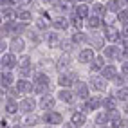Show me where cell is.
Instances as JSON below:
<instances>
[{
  "label": "cell",
  "mask_w": 128,
  "mask_h": 128,
  "mask_svg": "<svg viewBox=\"0 0 128 128\" xmlns=\"http://www.w3.org/2000/svg\"><path fill=\"white\" fill-rule=\"evenodd\" d=\"M78 81V74L74 70H69V72H60L58 76V87L60 88H70L76 85Z\"/></svg>",
  "instance_id": "1"
},
{
  "label": "cell",
  "mask_w": 128,
  "mask_h": 128,
  "mask_svg": "<svg viewBox=\"0 0 128 128\" xmlns=\"http://www.w3.org/2000/svg\"><path fill=\"white\" fill-rule=\"evenodd\" d=\"M98 110H103V98H99V96H92V98H88V99L83 103L81 112H85V114L94 112V114H96Z\"/></svg>",
  "instance_id": "2"
},
{
  "label": "cell",
  "mask_w": 128,
  "mask_h": 128,
  "mask_svg": "<svg viewBox=\"0 0 128 128\" xmlns=\"http://www.w3.org/2000/svg\"><path fill=\"white\" fill-rule=\"evenodd\" d=\"M0 63H2V70H13L18 67L20 60L16 58L14 52H11V50H7V52L2 54V58H0Z\"/></svg>",
  "instance_id": "3"
},
{
  "label": "cell",
  "mask_w": 128,
  "mask_h": 128,
  "mask_svg": "<svg viewBox=\"0 0 128 128\" xmlns=\"http://www.w3.org/2000/svg\"><path fill=\"white\" fill-rule=\"evenodd\" d=\"M18 105H20V112L27 116V114H32L38 108V101L32 96H24V98H20Z\"/></svg>",
  "instance_id": "4"
},
{
  "label": "cell",
  "mask_w": 128,
  "mask_h": 128,
  "mask_svg": "<svg viewBox=\"0 0 128 128\" xmlns=\"http://www.w3.org/2000/svg\"><path fill=\"white\" fill-rule=\"evenodd\" d=\"M42 123L45 124H50V126H62L65 121H63V114L56 112V110H49V112H44V116H42Z\"/></svg>",
  "instance_id": "5"
},
{
  "label": "cell",
  "mask_w": 128,
  "mask_h": 128,
  "mask_svg": "<svg viewBox=\"0 0 128 128\" xmlns=\"http://www.w3.org/2000/svg\"><path fill=\"white\" fill-rule=\"evenodd\" d=\"M90 88L94 92H106L108 90V81L103 78L101 74H92L90 76Z\"/></svg>",
  "instance_id": "6"
},
{
  "label": "cell",
  "mask_w": 128,
  "mask_h": 128,
  "mask_svg": "<svg viewBox=\"0 0 128 128\" xmlns=\"http://www.w3.org/2000/svg\"><path fill=\"white\" fill-rule=\"evenodd\" d=\"M74 94H76V98L87 101L90 98V83H85V81L78 80L76 85H74Z\"/></svg>",
  "instance_id": "7"
},
{
  "label": "cell",
  "mask_w": 128,
  "mask_h": 128,
  "mask_svg": "<svg viewBox=\"0 0 128 128\" xmlns=\"http://www.w3.org/2000/svg\"><path fill=\"white\" fill-rule=\"evenodd\" d=\"M101 54H103L105 58H108V60H121L123 47H119L117 44H108V45H105V49H103Z\"/></svg>",
  "instance_id": "8"
},
{
  "label": "cell",
  "mask_w": 128,
  "mask_h": 128,
  "mask_svg": "<svg viewBox=\"0 0 128 128\" xmlns=\"http://www.w3.org/2000/svg\"><path fill=\"white\" fill-rule=\"evenodd\" d=\"M38 106L44 110V112H49V110H54L56 106V96H52V94H44V96H40L38 99Z\"/></svg>",
  "instance_id": "9"
},
{
  "label": "cell",
  "mask_w": 128,
  "mask_h": 128,
  "mask_svg": "<svg viewBox=\"0 0 128 128\" xmlns=\"http://www.w3.org/2000/svg\"><path fill=\"white\" fill-rule=\"evenodd\" d=\"M14 88L18 90L20 94H24V96H29V94L34 92V83L29 81V80H25V78H18L14 83Z\"/></svg>",
  "instance_id": "10"
},
{
  "label": "cell",
  "mask_w": 128,
  "mask_h": 128,
  "mask_svg": "<svg viewBox=\"0 0 128 128\" xmlns=\"http://www.w3.org/2000/svg\"><path fill=\"white\" fill-rule=\"evenodd\" d=\"M98 54L94 52V49L92 47H85V49H80V52H78V63L81 65H90L94 62V58H96Z\"/></svg>",
  "instance_id": "11"
},
{
  "label": "cell",
  "mask_w": 128,
  "mask_h": 128,
  "mask_svg": "<svg viewBox=\"0 0 128 128\" xmlns=\"http://www.w3.org/2000/svg\"><path fill=\"white\" fill-rule=\"evenodd\" d=\"M103 36H105L106 42H110V44H117V42H121V31H119L116 25H105Z\"/></svg>",
  "instance_id": "12"
},
{
  "label": "cell",
  "mask_w": 128,
  "mask_h": 128,
  "mask_svg": "<svg viewBox=\"0 0 128 128\" xmlns=\"http://www.w3.org/2000/svg\"><path fill=\"white\" fill-rule=\"evenodd\" d=\"M45 42H47V47L49 49H62L63 38L58 34V31H50V32L45 34Z\"/></svg>",
  "instance_id": "13"
},
{
  "label": "cell",
  "mask_w": 128,
  "mask_h": 128,
  "mask_svg": "<svg viewBox=\"0 0 128 128\" xmlns=\"http://www.w3.org/2000/svg\"><path fill=\"white\" fill-rule=\"evenodd\" d=\"M9 50L14 54H22L25 50V40L22 36H13L9 40Z\"/></svg>",
  "instance_id": "14"
},
{
  "label": "cell",
  "mask_w": 128,
  "mask_h": 128,
  "mask_svg": "<svg viewBox=\"0 0 128 128\" xmlns=\"http://www.w3.org/2000/svg\"><path fill=\"white\" fill-rule=\"evenodd\" d=\"M99 74L103 76V78H105L106 81H114V80H116L121 72H119V69H117V67H116L114 63H106V65H105V69L101 70Z\"/></svg>",
  "instance_id": "15"
},
{
  "label": "cell",
  "mask_w": 128,
  "mask_h": 128,
  "mask_svg": "<svg viewBox=\"0 0 128 128\" xmlns=\"http://www.w3.org/2000/svg\"><path fill=\"white\" fill-rule=\"evenodd\" d=\"M70 27V20L65 14H58L56 18H52V29L54 31H67Z\"/></svg>",
  "instance_id": "16"
},
{
  "label": "cell",
  "mask_w": 128,
  "mask_h": 128,
  "mask_svg": "<svg viewBox=\"0 0 128 128\" xmlns=\"http://www.w3.org/2000/svg\"><path fill=\"white\" fill-rule=\"evenodd\" d=\"M58 70L60 72H69V70H72V58H70V54H62L58 58Z\"/></svg>",
  "instance_id": "17"
},
{
  "label": "cell",
  "mask_w": 128,
  "mask_h": 128,
  "mask_svg": "<svg viewBox=\"0 0 128 128\" xmlns=\"http://www.w3.org/2000/svg\"><path fill=\"white\" fill-rule=\"evenodd\" d=\"M88 45L96 50V49H105V36L103 34H98V32H94V34H88Z\"/></svg>",
  "instance_id": "18"
},
{
  "label": "cell",
  "mask_w": 128,
  "mask_h": 128,
  "mask_svg": "<svg viewBox=\"0 0 128 128\" xmlns=\"http://www.w3.org/2000/svg\"><path fill=\"white\" fill-rule=\"evenodd\" d=\"M105 56L103 54H98L96 58H94V62L88 65V70L92 72V74H98V72H101V70H103L105 69Z\"/></svg>",
  "instance_id": "19"
},
{
  "label": "cell",
  "mask_w": 128,
  "mask_h": 128,
  "mask_svg": "<svg viewBox=\"0 0 128 128\" xmlns=\"http://www.w3.org/2000/svg\"><path fill=\"white\" fill-rule=\"evenodd\" d=\"M2 20L4 22H18V9L16 7H2Z\"/></svg>",
  "instance_id": "20"
},
{
  "label": "cell",
  "mask_w": 128,
  "mask_h": 128,
  "mask_svg": "<svg viewBox=\"0 0 128 128\" xmlns=\"http://www.w3.org/2000/svg\"><path fill=\"white\" fill-rule=\"evenodd\" d=\"M56 99L63 101V103H72V101L76 99V94H74V90H70V88H60V90L56 92Z\"/></svg>",
  "instance_id": "21"
},
{
  "label": "cell",
  "mask_w": 128,
  "mask_h": 128,
  "mask_svg": "<svg viewBox=\"0 0 128 128\" xmlns=\"http://www.w3.org/2000/svg\"><path fill=\"white\" fill-rule=\"evenodd\" d=\"M90 11H92V14L101 16V18H105V16H106V13H108V9H106V4L99 2V0H96V2H92V4H90Z\"/></svg>",
  "instance_id": "22"
},
{
  "label": "cell",
  "mask_w": 128,
  "mask_h": 128,
  "mask_svg": "<svg viewBox=\"0 0 128 128\" xmlns=\"http://www.w3.org/2000/svg\"><path fill=\"white\" fill-rule=\"evenodd\" d=\"M4 112L6 114H9V116H14V114H18L20 112V105H18V101L16 99H7L4 101Z\"/></svg>",
  "instance_id": "23"
},
{
  "label": "cell",
  "mask_w": 128,
  "mask_h": 128,
  "mask_svg": "<svg viewBox=\"0 0 128 128\" xmlns=\"http://www.w3.org/2000/svg\"><path fill=\"white\" fill-rule=\"evenodd\" d=\"M16 83V76L13 70H2V88H11Z\"/></svg>",
  "instance_id": "24"
},
{
  "label": "cell",
  "mask_w": 128,
  "mask_h": 128,
  "mask_svg": "<svg viewBox=\"0 0 128 128\" xmlns=\"http://www.w3.org/2000/svg\"><path fill=\"white\" fill-rule=\"evenodd\" d=\"M70 123L74 124V128H83L85 126V123H87V114L85 112H74L72 116H70Z\"/></svg>",
  "instance_id": "25"
},
{
  "label": "cell",
  "mask_w": 128,
  "mask_h": 128,
  "mask_svg": "<svg viewBox=\"0 0 128 128\" xmlns=\"http://www.w3.org/2000/svg\"><path fill=\"white\" fill-rule=\"evenodd\" d=\"M78 16H81L83 20H87L88 16L92 14V11H90V6L88 4H74V9H72Z\"/></svg>",
  "instance_id": "26"
},
{
  "label": "cell",
  "mask_w": 128,
  "mask_h": 128,
  "mask_svg": "<svg viewBox=\"0 0 128 128\" xmlns=\"http://www.w3.org/2000/svg\"><path fill=\"white\" fill-rule=\"evenodd\" d=\"M34 25L40 31H47L49 27H52V20H50L49 16H45V14H40L38 18H34Z\"/></svg>",
  "instance_id": "27"
},
{
  "label": "cell",
  "mask_w": 128,
  "mask_h": 128,
  "mask_svg": "<svg viewBox=\"0 0 128 128\" xmlns=\"http://www.w3.org/2000/svg\"><path fill=\"white\" fill-rule=\"evenodd\" d=\"M52 7H54L58 13H62V14H65L67 11L74 9V6L69 2V0H54V2H52Z\"/></svg>",
  "instance_id": "28"
},
{
  "label": "cell",
  "mask_w": 128,
  "mask_h": 128,
  "mask_svg": "<svg viewBox=\"0 0 128 128\" xmlns=\"http://www.w3.org/2000/svg\"><path fill=\"white\" fill-rule=\"evenodd\" d=\"M32 83H34V85H45V87H49V85H50V78H49L47 72L38 70V72L32 74Z\"/></svg>",
  "instance_id": "29"
},
{
  "label": "cell",
  "mask_w": 128,
  "mask_h": 128,
  "mask_svg": "<svg viewBox=\"0 0 128 128\" xmlns=\"http://www.w3.org/2000/svg\"><path fill=\"white\" fill-rule=\"evenodd\" d=\"M94 123H96L98 126H106L110 123L108 112H106V110H98V112L94 114Z\"/></svg>",
  "instance_id": "30"
},
{
  "label": "cell",
  "mask_w": 128,
  "mask_h": 128,
  "mask_svg": "<svg viewBox=\"0 0 128 128\" xmlns=\"http://www.w3.org/2000/svg\"><path fill=\"white\" fill-rule=\"evenodd\" d=\"M117 96L116 94H112V96H106L105 99H103V110H106V112H110V110H116V108H119V105H117Z\"/></svg>",
  "instance_id": "31"
},
{
  "label": "cell",
  "mask_w": 128,
  "mask_h": 128,
  "mask_svg": "<svg viewBox=\"0 0 128 128\" xmlns=\"http://www.w3.org/2000/svg\"><path fill=\"white\" fill-rule=\"evenodd\" d=\"M70 42L74 45H81V44H88V34L85 31H74V34L70 36Z\"/></svg>",
  "instance_id": "32"
},
{
  "label": "cell",
  "mask_w": 128,
  "mask_h": 128,
  "mask_svg": "<svg viewBox=\"0 0 128 128\" xmlns=\"http://www.w3.org/2000/svg\"><path fill=\"white\" fill-rule=\"evenodd\" d=\"M105 22L101 20V16H96V14H90L87 20H85V25H87L88 29H92V31H96V29H99L101 25H103Z\"/></svg>",
  "instance_id": "33"
},
{
  "label": "cell",
  "mask_w": 128,
  "mask_h": 128,
  "mask_svg": "<svg viewBox=\"0 0 128 128\" xmlns=\"http://www.w3.org/2000/svg\"><path fill=\"white\" fill-rule=\"evenodd\" d=\"M38 123H42V117H38V116H34V114H27L24 117V121H22V124L25 126V128H34Z\"/></svg>",
  "instance_id": "34"
},
{
  "label": "cell",
  "mask_w": 128,
  "mask_h": 128,
  "mask_svg": "<svg viewBox=\"0 0 128 128\" xmlns=\"http://www.w3.org/2000/svg\"><path fill=\"white\" fill-rule=\"evenodd\" d=\"M106 9H108V13L117 14L119 11H123L124 7H123V4H121V0H108V2H106Z\"/></svg>",
  "instance_id": "35"
},
{
  "label": "cell",
  "mask_w": 128,
  "mask_h": 128,
  "mask_svg": "<svg viewBox=\"0 0 128 128\" xmlns=\"http://www.w3.org/2000/svg\"><path fill=\"white\" fill-rule=\"evenodd\" d=\"M69 20H70V25L74 27V31H81V29H83L85 22H83V18H81V16H78L74 11H72V16H70Z\"/></svg>",
  "instance_id": "36"
},
{
  "label": "cell",
  "mask_w": 128,
  "mask_h": 128,
  "mask_svg": "<svg viewBox=\"0 0 128 128\" xmlns=\"http://www.w3.org/2000/svg\"><path fill=\"white\" fill-rule=\"evenodd\" d=\"M32 18V11L31 9H18V22H24V24H29Z\"/></svg>",
  "instance_id": "37"
},
{
  "label": "cell",
  "mask_w": 128,
  "mask_h": 128,
  "mask_svg": "<svg viewBox=\"0 0 128 128\" xmlns=\"http://www.w3.org/2000/svg\"><path fill=\"white\" fill-rule=\"evenodd\" d=\"M116 96H117V99H119V101H123V103H128V87L124 85V87L117 88Z\"/></svg>",
  "instance_id": "38"
},
{
  "label": "cell",
  "mask_w": 128,
  "mask_h": 128,
  "mask_svg": "<svg viewBox=\"0 0 128 128\" xmlns=\"http://www.w3.org/2000/svg\"><path fill=\"white\" fill-rule=\"evenodd\" d=\"M32 60H31V56H22L20 58V63H18V69H29V70H32Z\"/></svg>",
  "instance_id": "39"
},
{
  "label": "cell",
  "mask_w": 128,
  "mask_h": 128,
  "mask_svg": "<svg viewBox=\"0 0 128 128\" xmlns=\"http://www.w3.org/2000/svg\"><path fill=\"white\" fill-rule=\"evenodd\" d=\"M116 20L119 22L124 27V25H128V9H123V11H119L117 14H116Z\"/></svg>",
  "instance_id": "40"
},
{
  "label": "cell",
  "mask_w": 128,
  "mask_h": 128,
  "mask_svg": "<svg viewBox=\"0 0 128 128\" xmlns=\"http://www.w3.org/2000/svg\"><path fill=\"white\" fill-rule=\"evenodd\" d=\"M62 49H63V52H65V54H70V50L74 49V44H72V42H67V40H63Z\"/></svg>",
  "instance_id": "41"
},
{
  "label": "cell",
  "mask_w": 128,
  "mask_h": 128,
  "mask_svg": "<svg viewBox=\"0 0 128 128\" xmlns=\"http://www.w3.org/2000/svg\"><path fill=\"white\" fill-rule=\"evenodd\" d=\"M27 34H29V40L34 42V44H40V42H42V36L38 34V31H29Z\"/></svg>",
  "instance_id": "42"
},
{
  "label": "cell",
  "mask_w": 128,
  "mask_h": 128,
  "mask_svg": "<svg viewBox=\"0 0 128 128\" xmlns=\"http://www.w3.org/2000/svg\"><path fill=\"white\" fill-rule=\"evenodd\" d=\"M119 72H121L123 76H128V60L121 62V65H119Z\"/></svg>",
  "instance_id": "43"
},
{
  "label": "cell",
  "mask_w": 128,
  "mask_h": 128,
  "mask_svg": "<svg viewBox=\"0 0 128 128\" xmlns=\"http://www.w3.org/2000/svg\"><path fill=\"white\" fill-rule=\"evenodd\" d=\"M112 83L116 85V87H119V88H121V87H124V76H123V74H119V76H117V78H116Z\"/></svg>",
  "instance_id": "44"
},
{
  "label": "cell",
  "mask_w": 128,
  "mask_h": 128,
  "mask_svg": "<svg viewBox=\"0 0 128 128\" xmlns=\"http://www.w3.org/2000/svg\"><path fill=\"white\" fill-rule=\"evenodd\" d=\"M121 40H128V25L121 29Z\"/></svg>",
  "instance_id": "45"
},
{
  "label": "cell",
  "mask_w": 128,
  "mask_h": 128,
  "mask_svg": "<svg viewBox=\"0 0 128 128\" xmlns=\"http://www.w3.org/2000/svg\"><path fill=\"white\" fill-rule=\"evenodd\" d=\"M62 128H74V124H72L70 121H67V123H63V124H62Z\"/></svg>",
  "instance_id": "46"
},
{
  "label": "cell",
  "mask_w": 128,
  "mask_h": 128,
  "mask_svg": "<svg viewBox=\"0 0 128 128\" xmlns=\"http://www.w3.org/2000/svg\"><path fill=\"white\" fill-rule=\"evenodd\" d=\"M119 128H128V119H123V123H121Z\"/></svg>",
  "instance_id": "47"
},
{
  "label": "cell",
  "mask_w": 128,
  "mask_h": 128,
  "mask_svg": "<svg viewBox=\"0 0 128 128\" xmlns=\"http://www.w3.org/2000/svg\"><path fill=\"white\" fill-rule=\"evenodd\" d=\"M38 2H40V4H45V6H47V4H52L54 0H38Z\"/></svg>",
  "instance_id": "48"
},
{
  "label": "cell",
  "mask_w": 128,
  "mask_h": 128,
  "mask_svg": "<svg viewBox=\"0 0 128 128\" xmlns=\"http://www.w3.org/2000/svg\"><path fill=\"white\" fill-rule=\"evenodd\" d=\"M123 114H126V116H128V103H124V105H123Z\"/></svg>",
  "instance_id": "49"
},
{
  "label": "cell",
  "mask_w": 128,
  "mask_h": 128,
  "mask_svg": "<svg viewBox=\"0 0 128 128\" xmlns=\"http://www.w3.org/2000/svg\"><path fill=\"white\" fill-rule=\"evenodd\" d=\"M76 4H87V0H74Z\"/></svg>",
  "instance_id": "50"
},
{
  "label": "cell",
  "mask_w": 128,
  "mask_h": 128,
  "mask_svg": "<svg viewBox=\"0 0 128 128\" xmlns=\"http://www.w3.org/2000/svg\"><path fill=\"white\" fill-rule=\"evenodd\" d=\"M121 4H123V7H128V0H121Z\"/></svg>",
  "instance_id": "51"
},
{
  "label": "cell",
  "mask_w": 128,
  "mask_h": 128,
  "mask_svg": "<svg viewBox=\"0 0 128 128\" xmlns=\"http://www.w3.org/2000/svg\"><path fill=\"white\" fill-rule=\"evenodd\" d=\"M11 128H24L22 124H14V126H11Z\"/></svg>",
  "instance_id": "52"
},
{
  "label": "cell",
  "mask_w": 128,
  "mask_h": 128,
  "mask_svg": "<svg viewBox=\"0 0 128 128\" xmlns=\"http://www.w3.org/2000/svg\"><path fill=\"white\" fill-rule=\"evenodd\" d=\"M44 128H56V126H50V124H45Z\"/></svg>",
  "instance_id": "53"
},
{
  "label": "cell",
  "mask_w": 128,
  "mask_h": 128,
  "mask_svg": "<svg viewBox=\"0 0 128 128\" xmlns=\"http://www.w3.org/2000/svg\"><path fill=\"white\" fill-rule=\"evenodd\" d=\"M98 128H110V124H106V126H98Z\"/></svg>",
  "instance_id": "54"
}]
</instances>
